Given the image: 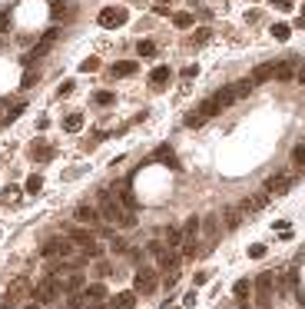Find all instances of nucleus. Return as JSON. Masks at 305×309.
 Instances as JSON below:
<instances>
[{
  "label": "nucleus",
  "mask_w": 305,
  "mask_h": 309,
  "mask_svg": "<svg viewBox=\"0 0 305 309\" xmlns=\"http://www.w3.org/2000/svg\"><path fill=\"white\" fill-rule=\"evenodd\" d=\"M96 206H100V216H103L106 223H113V226H123V229H133V226H136V213H133V209H126L113 189H100V203H96Z\"/></svg>",
  "instance_id": "1"
},
{
  "label": "nucleus",
  "mask_w": 305,
  "mask_h": 309,
  "mask_svg": "<svg viewBox=\"0 0 305 309\" xmlns=\"http://www.w3.org/2000/svg\"><path fill=\"white\" fill-rule=\"evenodd\" d=\"M63 296H67V293H63L60 276H50V273H47V276L33 286V296L30 299H40V303H56V299H63Z\"/></svg>",
  "instance_id": "2"
},
{
  "label": "nucleus",
  "mask_w": 305,
  "mask_h": 309,
  "mask_svg": "<svg viewBox=\"0 0 305 309\" xmlns=\"http://www.w3.org/2000/svg\"><path fill=\"white\" fill-rule=\"evenodd\" d=\"M255 303H259V309H272L275 303V276L272 273H259V276H255Z\"/></svg>",
  "instance_id": "3"
},
{
  "label": "nucleus",
  "mask_w": 305,
  "mask_h": 309,
  "mask_svg": "<svg viewBox=\"0 0 305 309\" xmlns=\"http://www.w3.org/2000/svg\"><path fill=\"white\" fill-rule=\"evenodd\" d=\"M199 226H202L199 216H189V220H186V226H182V243H179V253H182V256H196V240H199Z\"/></svg>",
  "instance_id": "4"
},
{
  "label": "nucleus",
  "mask_w": 305,
  "mask_h": 309,
  "mask_svg": "<svg viewBox=\"0 0 305 309\" xmlns=\"http://www.w3.org/2000/svg\"><path fill=\"white\" fill-rule=\"evenodd\" d=\"M156 286H159V276H156V269H150V266H139L133 273V289L136 293L150 296V293H156Z\"/></svg>",
  "instance_id": "5"
},
{
  "label": "nucleus",
  "mask_w": 305,
  "mask_h": 309,
  "mask_svg": "<svg viewBox=\"0 0 305 309\" xmlns=\"http://www.w3.org/2000/svg\"><path fill=\"white\" fill-rule=\"evenodd\" d=\"M70 240H73L76 246H80L83 253H87L90 259H96V256H100V253H103V246H100V243H96V236L90 233V229H73V233H70Z\"/></svg>",
  "instance_id": "6"
},
{
  "label": "nucleus",
  "mask_w": 305,
  "mask_h": 309,
  "mask_svg": "<svg viewBox=\"0 0 305 309\" xmlns=\"http://www.w3.org/2000/svg\"><path fill=\"white\" fill-rule=\"evenodd\" d=\"M96 20H100V27L113 30V27H123L126 20H130V10H126V7H103Z\"/></svg>",
  "instance_id": "7"
},
{
  "label": "nucleus",
  "mask_w": 305,
  "mask_h": 309,
  "mask_svg": "<svg viewBox=\"0 0 305 309\" xmlns=\"http://www.w3.org/2000/svg\"><path fill=\"white\" fill-rule=\"evenodd\" d=\"M73 220L80 223V226H90V229H93V226H100V220H103V216H100V206H90V203H80V206L73 209Z\"/></svg>",
  "instance_id": "8"
},
{
  "label": "nucleus",
  "mask_w": 305,
  "mask_h": 309,
  "mask_svg": "<svg viewBox=\"0 0 305 309\" xmlns=\"http://www.w3.org/2000/svg\"><path fill=\"white\" fill-rule=\"evenodd\" d=\"M56 37H60V30H56V27H53V30H47V33H44V40H40V44H37V47H33V50L24 57V63L40 60V57H44V53H47V50H50V47L56 44Z\"/></svg>",
  "instance_id": "9"
},
{
  "label": "nucleus",
  "mask_w": 305,
  "mask_h": 309,
  "mask_svg": "<svg viewBox=\"0 0 305 309\" xmlns=\"http://www.w3.org/2000/svg\"><path fill=\"white\" fill-rule=\"evenodd\" d=\"M60 283H63V293H83L87 289V276L76 273V269H67V276H60Z\"/></svg>",
  "instance_id": "10"
},
{
  "label": "nucleus",
  "mask_w": 305,
  "mask_h": 309,
  "mask_svg": "<svg viewBox=\"0 0 305 309\" xmlns=\"http://www.w3.org/2000/svg\"><path fill=\"white\" fill-rule=\"evenodd\" d=\"M289 186H292V177H289V173H275V177L266 180V193H272V196H282Z\"/></svg>",
  "instance_id": "11"
},
{
  "label": "nucleus",
  "mask_w": 305,
  "mask_h": 309,
  "mask_svg": "<svg viewBox=\"0 0 305 309\" xmlns=\"http://www.w3.org/2000/svg\"><path fill=\"white\" fill-rule=\"evenodd\" d=\"M113 309H133L136 306V289H126V293H116V296L110 299Z\"/></svg>",
  "instance_id": "12"
},
{
  "label": "nucleus",
  "mask_w": 305,
  "mask_h": 309,
  "mask_svg": "<svg viewBox=\"0 0 305 309\" xmlns=\"http://www.w3.org/2000/svg\"><path fill=\"white\" fill-rule=\"evenodd\" d=\"M269 80H275V63H262V67L252 70V83L255 87H259V83H269Z\"/></svg>",
  "instance_id": "13"
},
{
  "label": "nucleus",
  "mask_w": 305,
  "mask_h": 309,
  "mask_svg": "<svg viewBox=\"0 0 305 309\" xmlns=\"http://www.w3.org/2000/svg\"><path fill=\"white\" fill-rule=\"evenodd\" d=\"M169 76H173V73H169V67H166V63H159V67H153V70H150V83H153L156 90H159V87H166V83H169Z\"/></svg>",
  "instance_id": "14"
},
{
  "label": "nucleus",
  "mask_w": 305,
  "mask_h": 309,
  "mask_svg": "<svg viewBox=\"0 0 305 309\" xmlns=\"http://www.w3.org/2000/svg\"><path fill=\"white\" fill-rule=\"evenodd\" d=\"M222 220H226V229H236L239 223L246 220V213H242L239 206H226V209H222Z\"/></svg>",
  "instance_id": "15"
},
{
  "label": "nucleus",
  "mask_w": 305,
  "mask_h": 309,
  "mask_svg": "<svg viewBox=\"0 0 305 309\" xmlns=\"http://www.w3.org/2000/svg\"><path fill=\"white\" fill-rule=\"evenodd\" d=\"M53 153H56V150H53L50 143H33V146H30V157H33V160H40V163L53 160Z\"/></svg>",
  "instance_id": "16"
},
{
  "label": "nucleus",
  "mask_w": 305,
  "mask_h": 309,
  "mask_svg": "<svg viewBox=\"0 0 305 309\" xmlns=\"http://www.w3.org/2000/svg\"><path fill=\"white\" fill-rule=\"evenodd\" d=\"M83 123H87V120H83V113H67V117H63V130H67V133H80Z\"/></svg>",
  "instance_id": "17"
},
{
  "label": "nucleus",
  "mask_w": 305,
  "mask_h": 309,
  "mask_svg": "<svg viewBox=\"0 0 305 309\" xmlns=\"http://www.w3.org/2000/svg\"><path fill=\"white\" fill-rule=\"evenodd\" d=\"M83 296H87L90 303H103V299H106V286L103 283H93V286H87V289H83Z\"/></svg>",
  "instance_id": "18"
},
{
  "label": "nucleus",
  "mask_w": 305,
  "mask_h": 309,
  "mask_svg": "<svg viewBox=\"0 0 305 309\" xmlns=\"http://www.w3.org/2000/svg\"><path fill=\"white\" fill-rule=\"evenodd\" d=\"M116 196H119V203H123L126 209H133V213H136L139 203H136V196H133V189H130V186H119V189H116Z\"/></svg>",
  "instance_id": "19"
},
{
  "label": "nucleus",
  "mask_w": 305,
  "mask_h": 309,
  "mask_svg": "<svg viewBox=\"0 0 305 309\" xmlns=\"http://www.w3.org/2000/svg\"><path fill=\"white\" fill-rule=\"evenodd\" d=\"M252 87H255V83H252V76H249V80H239V83H232V96H236V100H242V96H249L252 93Z\"/></svg>",
  "instance_id": "20"
},
{
  "label": "nucleus",
  "mask_w": 305,
  "mask_h": 309,
  "mask_svg": "<svg viewBox=\"0 0 305 309\" xmlns=\"http://www.w3.org/2000/svg\"><path fill=\"white\" fill-rule=\"evenodd\" d=\"M136 70H139L136 60H123V63H116V67H113V76H133Z\"/></svg>",
  "instance_id": "21"
},
{
  "label": "nucleus",
  "mask_w": 305,
  "mask_h": 309,
  "mask_svg": "<svg viewBox=\"0 0 305 309\" xmlns=\"http://www.w3.org/2000/svg\"><path fill=\"white\" fill-rule=\"evenodd\" d=\"M295 73H299V70H295L292 60H286V63H279V67H275V80H292Z\"/></svg>",
  "instance_id": "22"
},
{
  "label": "nucleus",
  "mask_w": 305,
  "mask_h": 309,
  "mask_svg": "<svg viewBox=\"0 0 305 309\" xmlns=\"http://www.w3.org/2000/svg\"><path fill=\"white\" fill-rule=\"evenodd\" d=\"M156 160H159V163H169L173 170H179V160H176V153L169 150V146H159V150H156Z\"/></svg>",
  "instance_id": "23"
},
{
  "label": "nucleus",
  "mask_w": 305,
  "mask_h": 309,
  "mask_svg": "<svg viewBox=\"0 0 305 309\" xmlns=\"http://www.w3.org/2000/svg\"><path fill=\"white\" fill-rule=\"evenodd\" d=\"M196 110H199L202 117H216V113H222V107H219V103L212 100V96H206V100H202V103H199Z\"/></svg>",
  "instance_id": "24"
},
{
  "label": "nucleus",
  "mask_w": 305,
  "mask_h": 309,
  "mask_svg": "<svg viewBox=\"0 0 305 309\" xmlns=\"http://www.w3.org/2000/svg\"><path fill=\"white\" fill-rule=\"evenodd\" d=\"M17 200H20V186H4V193H0V203H4V206H13Z\"/></svg>",
  "instance_id": "25"
},
{
  "label": "nucleus",
  "mask_w": 305,
  "mask_h": 309,
  "mask_svg": "<svg viewBox=\"0 0 305 309\" xmlns=\"http://www.w3.org/2000/svg\"><path fill=\"white\" fill-rule=\"evenodd\" d=\"M90 299L83 296V293H67V309H83Z\"/></svg>",
  "instance_id": "26"
},
{
  "label": "nucleus",
  "mask_w": 305,
  "mask_h": 309,
  "mask_svg": "<svg viewBox=\"0 0 305 309\" xmlns=\"http://www.w3.org/2000/svg\"><path fill=\"white\" fill-rule=\"evenodd\" d=\"M173 24L179 27V30H189V27H193V13H186V10L173 13Z\"/></svg>",
  "instance_id": "27"
},
{
  "label": "nucleus",
  "mask_w": 305,
  "mask_h": 309,
  "mask_svg": "<svg viewBox=\"0 0 305 309\" xmlns=\"http://www.w3.org/2000/svg\"><path fill=\"white\" fill-rule=\"evenodd\" d=\"M272 37L279 40V44H286V40L292 37V27H289V24H275V27H272Z\"/></svg>",
  "instance_id": "28"
},
{
  "label": "nucleus",
  "mask_w": 305,
  "mask_h": 309,
  "mask_svg": "<svg viewBox=\"0 0 305 309\" xmlns=\"http://www.w3.org/2000/svg\"><path fill=\"white\" fill-rule=\"evenodd\" d=\"M252 289H255V286L249 283V279H236V286H232V293H236L239 299H246V296H249Z\"/></svg>",
  "instance_id": "29"
},
{
  "label": "nucleus",
  "mask_w": 305,
  "mask_h": 309,
  "mask_svg": "<svg viewBox=\"0 0 305 309\" xmlns=\"http://www.w3.org/2000/svg\"><path fill=\"white\" fill-rule=\"evenodd\" d=\"M113 100H116V96H113L110 90H96V93H93V103H96V107H113Z\"/></svg>",
  "instance_id": "30"
},
{
  "label": "nucleus",
  "mask_w": 305,
  "mask_h": 309,
  "mask_svg": "<svg viewBox=\"0 0 305 309\" xmlns=\"http://www.w3.org/2000/svg\"><path fill=\"white\" fill-rule=\"evenodd\" d=\"M212 100H216V103H219V107H222V110H226V107H229V103H232V100H236V96H232V90H216V93H212Z\"/></svg>",
  "instance_id": "31"
},
{
  "label": "nucleus",
  "mask_w": 305,
  "mask_h": 309,
  "mask_svg": "<svg viewBox=\"0 0 305 309\" xmlns=\"http://www.w3.org/2000/svg\"><path fill=\"white\" fill-rule=\"evenodd\" d=\"M60 243H63V240H50V243H47L44 249H40V256H44V259H53V256H60Z\"/></svg>",
  "instance_id": "32"
},
{
  "label": "nucleus",
  "mask_w": 305,
  "mask_h": 309,
  "mask_svg": "<svg viewBox=\"0 0 305 309\" xmlns=\"http://www.w3.org/2000/svg\"><path fill=\"white\" fill-rule=\"evenodd\" d=\"M27 193H40V189H44V177H40V173H33V177L30 180H27Z\"/></svg>",
  "instance_id": "33"
},
{
  "label": "nucleus",
  "mask_w": 305,
  "mask_h": 309,
  "mask_svg": "<svg viewBox=\"0 0 305 309\" xmlns=\"http://www.w3.org/2000/svg\"><path fill=\"white\" fill-rule=\"evenodd\" d=\"M136 53H139V57H153V53H156V44H153V40H139V44H136Z\"/></svg>",
  "instance_id": "34"
},
{
  "label": "nucleus",
  "mask_w": 305,
  "mask_h": 309,
  "mask_svg": "<svg viewBox=\"0 0 305 309\" xmlns=\"http://www.w3.org/2000/svg\"><path fill=\"white\" fill-rule=\"evenodd\" d=\"M209 33H212V30H209V27H199V30H196V33H193V44H196V47H202V44H209Z\"/></svg>",
  "instance_id": "35"
},
{
  "label": "nucleus",
  "mask_w": 305,
  "mask_h": 309,
  "mask_svg": "<svg viewBox=\"0 0 305 309\" xmlns=\"http://www.w3.org/2000/svg\"><path fill=\"white\" fill-rule=\"evenodd\" d=\"M202 123H206V117L199 113V110H196V113H189V117H186V126H189V130H196V126H202Z\"/></svg>",
  "instance_id": "36"
},
{
  "label": "nucleus",
  "mask_w": 305,
  "mask_h": 309,
  "mask_svg": "<svg viewBox=\"0 0 305 309\" xmlns=\"http://www.w3.org/2000/svg\"><path fill=\"white\" fill-rule=\"evenodd\" d=\"M80 70H83V73H96V70H100V60H96V57L83 60V63H80Z\"/></svg>",
  "instance_id": "37"
},
{
  "label": "nucleus",
  "mask_w": 305,
  "mask_h": 309,
  "mask_svg": "<svg viewBox=\"0 0 305 309\" xmlns=\"http://www.w3.org/2000/svg\"><path fill=\"white\" fill-rule=\"evenodd\" d=\"M292 163L295 166H305V146H295V150H292Z\"/></svg>",
  "instance_id": "38"
},
{
  "label": "nucleus",
  "mask_w": 305,
  "mask_h": 309,
  "mask_svg": "<svg viewBox=\"0 0 305 309\" xmlns=\"http://www.w3.org/2000/svg\"><path fill=\"white\" fill-rule=\"evenodd\" d=\"M249 256H252V259H262V256H266V246H262V243H255V246H249Z\"/></svg>",
  "instance_id": "39"
},
{
  "label": "nucleus",
  "mask_w": 305,
  "mask_h": 309,
  "mask_svg": "<svg viewBox=\"0 0 305 309\" xmlns=\"http://www.w3.org/2000/svg\"><path fill=\"white\" fill-rule=\"evenodd\" d=\"M56 93H60V96H70V93H73V80H63V83H60V90H56Z\"/></svg>",
  "instance_id": "40"
},
{
  "label": "nucleus",
  "mask_w": 305,
  "mask_h": 309,
  "mask_svg": "<svg viewBox=\"0 0 305 309\" xmlns=\"http://www.w3.org/2000/svg\"><path fill=\"white\" fill-rule=\"evenodd\" d=\"M275 10H292V0H269Z\"/></svg>",
  "instance_id": "41"
},
{
  "label": "nucleus",
  "mask_w": 305,
  "mask_h": 309,
  "mask_svg": "<svg viewBox=\"0 0 305 309\" xmlns=\"http://www.w3.org/2000/svg\"><path fill=\"white\" fill-rule=\"evenodd\" d=\"M24 110H27V107H24V103H17V107H13V110H10V113H7V123H10V120H17V117H20V113H24Z\"/></svg>",
  "instance_id": "42"
},
{
  "label": "nucleus",
  "mask_w": 305,
  "mask_h": 309,
  "mask_svg": "<svg viewBox=\"0 0 305 309\" xmlns=\"http://www.w3.org/2000/svg\"><path fill=\"white\" fill-rule=\"evenodd\" d=\"M10 30V13H0V33Z\"/></svg>",
  "instance_id": "43"
},
{
  "label": "nucleus",
  "mask_w": 305,
  "mask_h": 309,
  "mask_svg": "<svg viewBox=\"0 0 305 309\" xmlns=\"http://www.w3.org/2000/svg\"><path fill=\"white\" fill-rule=\"evenodd\" d=\"M196 299H199V296H196V289L186 293V296H182V306H196Z\"/></svg>",
  "instance_id": "44"
},
{
  "label": "nucleus",
  "mask_w": 305,
  "mask_h": 309,
  "mask_svg": "<svg viewBox=\"0 0 305 309\" xmlns=\"http://www.w3.org/2000/svg\"><path fill=\"white\" fill-rule=\"evenodd\" d=\"M196 73H199V70H196V67H186V70H182V80H193Z\"/></svg>",
  "instance_id": "45"
},
{
  "label": "nucleus",
  "mask_w": 305,
  "mask_h": 309,
  "mask_svg": "<svg viewBox=\"0 0 305 309\" xmlns=\"http://www.w3.org/2000/svg\"><path fill=\"white\" fill-rule=\"evenodd\" d=\"M153 10H156V13H159V17H166V13H169V7H166V4H162V0H159V4H156V7H153Z\"/></svg>",
  "instance_id": "46"
},
{
  "label": "nucleus",
  "mask_w": 305,
  "mask_h": 309,
  "mask_svg": "<svg viewBox=\"0 0 305 309\" xmlns=\"http://www.w3.org/2000/svg\"><path fill=\"white\" fill-rule=\"evenodd\" d=\"M24 309H44V303H40V299H30V303H24Z\"/></svg>",
  "instance_id": "47"
},
{
  "label": "nucleus",
  "mask_w": 305,
  "mask_h": 309,
  "mask_svg": "<svg viewBox=\"0 0 305 309\" xmlns=\"http://www.w3.org/2000/svg\"><path fill=\"white\" fill-rule=\"evenodd\" d=\"M295 80H299V83H302V87H305V67L299 70V73H295Z\"/></svg>",
  "instance_id": "48"
},
{
  "label": "nucleus",
  "mask_w": 305,
  "mask_h": 309,
  "mask_svg": "<svg viewBox=\"0 0 305 309\" xmlns=\"http://www.w3.org/2000/svg\"><path fill=\"white\" fill-rule=\"evenodd\" d=\"M87 309H106L103 303H87Z\"/></svg>",
  "instance_id": "49"
},
{
  "label": "nucleus",
  "mask_w": 305,
  "mask_h": 309,
  "mask_svg": "<svg viewBox=\"0 0 305 309\" xmlns=\"http://www.w3.org/2000/svg\"><path fill=\"white\" fill-rule=\"evenodd\" d=\"M302 20H305V4H302Z\"/></svg>",
  "instance_id": "50"
},
{
  "label": "nucleus",
  "mask_w": 305,
  "mask_h": 309,
  "mask_svg": "<svg viewBox=\"0 0 305 309\" xmlns=\"http://www.w3.org/2000/svg\"><path fill=\"white\" fill-rule=\"evenodd\" d=\"M249 4H252V0H249Z\"/></svg>",
  "instance_id": "51"
},
{
  "label": "nucleus",
  "mask_w": 305,
  "mask_h": 309,
  "mask_svg": "<svg viewBox=\"0 0 305 309\" xmlns=\"http://www.w3.org/2000/svg\"><path fill=\"white\" fill-rule=\"evenodd\" d=\"M173 309H176V306H173Z\"/></svg>",
  "instance_id": "52"
}]
</instances>
